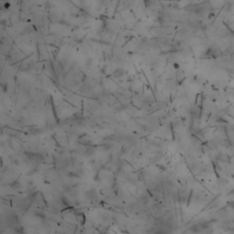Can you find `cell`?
<instances>
[{
	"label": "cell",
	"mask_w": 234,
	"mask_h": 234,
	"mask_svg": "<svg viewBox=\"0 0 234 234\" xmlns=\"http://www.w3.org/2000/svg\"><path fill=\"white\" fill-rule=\"evenodd\" d=\"M124 74V71L123 69H117L116 71L113 72V77L115 78H120Z\"/></svg>",
	"instance_id": "cell-1"
}]
</instances>
